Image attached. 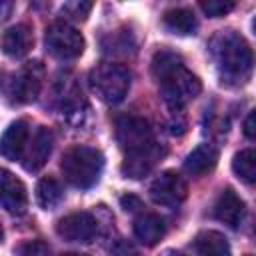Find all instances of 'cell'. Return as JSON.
<instances>
[{
	"instance_id": "obj_11",
	"label": "cell",
	"mask_w": 256,
	"mask_h": 256,
	"mask_svg": "<svg viewBox=\"0 0 256 256\" xmlns=\"http://www.w3.org/2000/svg\"><path fill=\"white\" fill-rule=\"evenodd\" d=\"M0 206L12 216H22L28 208V192L24 182L6 168H0Z\"/></svg>"
},
{
	"instance_id": "obj_28",
	"label": "cell",
	"mask_w": 256,
	"mask_h": 256,
	"mask_svg": "<svg viewBox=\"0 0 256 256\" xmlns=\"http://www.w3.org/2000/svg\"><path fill=\"white\" fill-rule=\"evenodd\" d=\"M120 202H122V208H124V210H136V208H142V204H140V200H138L136 196H124Z\"/></svg>"
},
{
	"instance_id": "obj_10",
	"label": "cell",
	"mask_w": 256,
	"mask_h": 256,
	"mask_svg": "<svg viewBox=\"0 0 256 256\" xmlns=\"http://www.w3.org/2000/svg\"><path fill=\"white\" fill-rule=\"evenodd\" d=\"M56 234L68 242L88 244L98 234V220L90 212H72L58 220Z\"/></svg>"
},
{
	"instance_id": "obj_4",
	"label": "cell",
	"mask_w": 256,
	"mask_h": 256,
	"mask_svg": "<svg viewBox=\"0 0 256 256\" xmlns=\"http://www.w3.org/2000/svg\"><path fill=\"white\" fill-rule=\"evenodd\" d=\"M90 86L106 104H118L130 90V72L122 64L100 62L90 72Z\"/></svg>"
},
{
	"instance_id": "obj_9",
	"label": "cell",
	"mask_w": 256,
	"mask_h": 256,
	"mask_svg": "<svg viewBox=\"0 0 256 256\" xmlns=\"http://www.w3.org/2000/svg\"><path fill=\"white\" fill-rule=\"evenodd\" d=\"M154 140L150 124L140 116H122L116 122V142L128 154Z\"/></svg>"
},
{
	"instance_id": "obj_17",
	"label": "cell",
	"mask_w": 256,
	"mask_h": 256,
	"mask_svg": "<svg viewBox=\"0 0 256 256\" xmlns=\"http://www.w3.org/2000/svg\"><path fill=\"white\" fill-rule=\"evenodd\" d=\"M166 234V224L158 214L152 212H142L136 220H134V236L146 244V246H154L162 240V236Z\"/></svg>"
},
{
	"instance_id": "obj_1",
	"label": "cell",
	"mask_w": 256,
	"mask_h": 256,
	"mask_svg": "<svg viewBox=\"0 0 256 256\" xmlns=\"http://www.w3.org/2000/svg\"><path fill=\"white\" fill-rule=\"evenodd\" d=\"M150 68L156 84L160 86V94L172 112H180L182 106L194 100L202 90L198 76L192 74L182 56L172 50H158Z\"/></svg>"
},
{
	"instance_id": "obj_26",
	"label": "cell",
	"mask_w": 256,
	"mask_h": 256,
	"mask_svg": "<svg viewBox=\"0 0 256 256\" xmlns=\"http://www.w3.org/2000/svg\"><path fill=\"white\" fill-rule=\"evenodd\" d=\"M20 256H50V248L44 242L34 240V242H28L22 246Z\"/></svg>"
},
{
	"instance_id": "obj_7",
	"label": "cell",
	"mask_w": 256,
	"mask_h": 256,
	"mask_svg": "<svg viewBox=\"0 0 256 256\" xmlns=\"http://www.w3.org/2000/svg\"><path fill=\"white\" fill-rule=\"evenodd\" d=\"M148 192H150V198L154 204L166 206V208H176L178 204H182L186 200L188 184L176 170H164L152 180Z\"/></svg>"
},
{
	"instance_id": "obj_12",
	"label": "cell",
	"mask_w": 256,
	"mask_h": 256,
	"mask_svg": "<svg viewBox=\"0 0 256 256\" xmlns=\"http://www.w3.org/2000/svg\"><path fill=\"white\" fill-rule=\"evenodd\" d=\"M52 144H54V136H52L50 128L38 126L34 136H32V140L26 144V150H24V156H22L24 168L28 172L40 170L46 164V160H48V156L52 152Z\"/></svg>"
},
{
	"instance_id": "obj_14",
	"label": "cell",
	"mask_w": 256,
	"mask_h": 256,
	"mask_svg": "<svg viewBox=\"0 0 256 256\" xmlns=\"http://www.w3.org/2000/svg\"><path fill=\"white\" fill-rule=\"evenodd\" d=\"M28 138H30V130H28V122L24 120H16L12 122L2 138H0V154L6 158V160H22L24 156V150H26V144H28Z\"/></svg>"
},
{
	"instance_id": "obj_22",
	"label": "cell",
	"mask_w": 256,
	"mask_h": 256,
	"mask_svg": "<svg viewBox=\"0 0 256 256\" xmlns=\"http://www.w3.org/2000/svg\"><path fill=\"white\" fill-rule=\"evenodd\" d=\"M232 170L246 184H254V180H256V152L252 148L240 150L232 160Z\"/></svg>"
},
{
	"instance_id": "obj_6",
	"label": "cell",
	"mask_w": 256,
	"mask_h": 256,
	"mask_svg": "<svg viewBox=\"0 0 256 256\" xmlns=\"http://www.w3.org/2000/svg\"><path fill=\"white\" fill-rule=\"evenodd\" d=\"M42 90V66L32 62L10 76L6 82V96L14 104H30Z\"/></svg>"
},
{
	"instance_id": "obj_16",
	"label": "cell",
	"mask_w": 256,
	"mask_h": 256,
	"mask_svg": "<svg viewBox=\"0 0 256 256\" xmlns=\"http://www.w3.org/2000/svg\"><path fill=\"white\" fill-rule=\"evenodd\" d=\"M216 162H218V150H216L212 144L206 142V144H198V146L186 156V160H184V170H186L190 176L200 178V176L212 172L214 166H216Z\"/></svg>"
},
{
	"instance_id": "obj_20",
	"label": "cell",
	"mask_w": 256,
	"mask_h": 256,
	"mask_svg": "<svg viewBox=\"0 0 256 256\" xmlns=\"http://www.w3.org/2000/svg\"><path fill=\"white\" fill-rule=\"evenodd\" d=\"M196 256H232L230 244L224 234L216 230H206L196 236Z\"/></svg>"
},
{
	"instance_id": "obj_3",
	"label": "cell",
	"mask_w": 256,
	"mask_h": 256,
	"mask_svg": "<svg viewBox=\"0 0 256 256\" xmlns=\"http://www.w3.org/2000/svg\"><path fill=\"white\" fill-rule=\"evenodd\" d=\"M64 178L76 188H90L100 180L104 170V156L100 150L84 144H76L62 154L60 162Z\"/></svg>"
},
{
	"instance_id": "obj_15",
	"label": "cell",
	"mask_w": 256,
	"mask_h": 256,
	"mask_svg": "<svg viewBox=\"0 0 256 256\" xmlns=\"http://www.w3.org/2000/svg\"><path fill=\"white\" fill-rule=\"evenodd\" d=\"M244 212H246L244 202H242V198L232 188L222 190L220 196L214 202V216L222 224H226L230 228H238L240 226V222L244 218Z\"/></svg>"
},
{
	"instance_id": "obj_18",
	"label": "cell",
	"mask_w": 256,
	"mask_h": 256,
	"mask_svg": "<svg viewBox=\"0 0 256 256\" xmlns=\"http://www.w3.org/2000/svg\"><path fill=\"white\" fill-rule=\"evenodd\" d=\"M56 100H58V106H60V112L66 114V116H72V114H84L82 110L86 108V102L82 98V92L80 88L72 82V80H62L58 84V90H56Z\"/></svg>"
},
{
	"instance_id": "obj_23",
	"label": "cell",
	"mask_w": 256,
	"mask_h": 256,
	"mask_svg": "<svg viewBox=\"0 0 256 256\" xmlns=\"http://www.w3.org/2000/svg\"><path fill=\"white\" fill-rule=\"evenodd\" d=\"M92 10V2H66L62 6V16L66 20H74V22H84L86 16Z\"/></svg>"
},
{
	"instance_id": "obj_21",
	"label": "cell",
	"mask_w": 256,
	"mask_h": 256,
	"mask_svg": "<svg viewBox=\"0 0 256 256\" xmlns=\"http://www.w3.org/2000/svg\"><path fill=\"white\" fill-rule=\"evenodd\" d=\"M62 196H64V190H62L60 182H58L54 176L42 178V180L38 182V186H36V200H38V204H40L44 210L56 208V206L60 204Z\"/></svg>"
},
{
	"instance_id": "obj_25",
	"label": "cell",
	"mask_w": 256,
	"mask_h": 256,
	"mask_svg": "<svg viewBox=\"0 0 256 256\" xmlns=\"http://www.w3.org/2000/svg\"><path fill=\"white\" fill-rule=\"evenodd\" d=\"M110 256H138V250L134 248L132 242L118 238L112 246H110Z\"/></svg>"
},
{
	"instance_id": "obj_8",
	"label": "cell",
	"mask_w": 256,
	"mask_h": 256,
	"mask_svg": "<svg viewBox=\"0 0 256 256\" xmlns=\"http://www.w3.org/2000/svg\"><path fill=\"white\" fill-rule=\"evenodd\" d=\"M164 156H166V148L162 144H158L156 140H152L150 144H146L134 152H128L124 156L120 170L126 178L138 180V178H144L146 174H150Z\"/></svg>"
},
{
	"instance_id": "obj_31",
	"label": "cell",
	"mask_w": 256,
	"mask_h": 256,
	"mask_svg": "<svg viewBox=\"0 0 256 256\" xmlns=\"http://www.w3.org/2000/svg\"><path fill=\"white\" fill-rule=\"evenodd\" d=\"M2 238H4V230H2V226H0V242H2Z\"/></svg>"
},
{
	"instance_id": "obj_24",
	"label": "cell",
	"mask_w": 256,
	"mask_h": 256,
	"mask_svg": "<svg viewBox=\"0 0 256 256\" xmlns=\"http://www.w3.org/2000/svg\"><path fill=\"white\" fill-rule=\"evenodd\" d=\"M200 8L210 18H220V16L228 14L234 8V2H230V0H224V2L222 0H208V2H200Z\"/></svg>"
},
{
	"instance_id": "obj_30",
	"label": "cell",
	"mask_w": 256,
	"mask_h": 256,
	"mask_svg": "<svg viewBox=\"0 0 256 256\" xmlns=\"http://www.w3.org/2000/svg\"><path fill=\"white\" fill-rule=\"evenodd\" d=\"M64 256H86V254H76V252H70V254H64Z\"/></svg>"
},
{
	"instance_id": "obj_2",
	"label": "cell",
	"mask_w": 256,
	"mask_h": 256,
	"mask_svg": "<svg viewBox=\"0 0 256 256\" xmlns=\"http://www.w3.org/2000/svg\"><path fill=\"white\" fill-rule=\"evenodd\" d=\"M210 54L218 76L228 86L244 84L252 74V48L234 30H222L210 40Z\"/></svg>"
},
{
	"instance_id": "obj_27",
	"label": "cell",
	"mask_w": 256,
	"mask_h": 256,
	"mask_svg": "<svg viewBox=\"0 0 256 256\" xmlns=\"http://www.w3.org/2000/svg\"><path fill=\"white\" fill-rule=\"evenodd\" d=\"M254 118H256V114H254V110H252V112H248V116H246V120H244V136H246L248 140H254V138H256Z\"/></svg>"
},
{
	"instance_id": "obj_13",
	"label": "cell",
	"mask_w": 256,
	"mask_h": 256,
	"mask_svg": "<svg viewBox=\"0 0 256 256\" xmlns=\"http://www.w3.org/2000/svg\"><path fill=\"white\" fill-rule=\"evenodd\" d=\"M34 34L28 24H14L0 36V50L10 58H22L32 50Z\"/></svg>"
},
{
	"instance_id": "obj_5",
	"label": "cell",
	"mask_w": 256,
	"mask_h": 256,
	"mask_svg": "<svg viewBox=\"0 0 256 256\" xmlns=\"http://www.w3.org/2000/svg\"><path fill=\"white\" fill-rule=\"evenodd\" d=\"M44 44L46 50L60 60H72L84 52V36L68 22L50 24L44 36Z\"/></svg>"
},
{
	"instance_id": "obj_19",
	"label": "cell",
	"mask_w": 256,
	"mask_h": 256,
	"mask_svg": "<svg viewBox=\"0 0 256 256\" xmlns=\"http://www.w3.org/2000/svg\"><path fill=\"white\" fill-rule=\"evenodd\" d=\"M162 22L166 26V30H170L172 34H180V36H188L194 34L198 28V20L194 16L192 10L188 8H170L164 12Z\"/></svg>"
},
{
	"instance_id": "obj_29",
	"label": "cell",
	"mask_w": 256,
	"mask_h": 256,
	"mask_svg": "<svg viewBox=\"0 0 256 256\" xmlns=\"http://www.w3.org/2000/svg\"><path fill=\"white\" fill-rule=\"evenodd\" d=\"M160 256H182L178 250H174V248H166L164 252H160Z\"/></svg>"
}]
</instances>
